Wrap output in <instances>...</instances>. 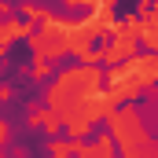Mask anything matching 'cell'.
Segmentation results:
<instances>
[{"instance_id":"3","label":"cell","mask_w":158,"mask_h":158,"mask_svg":"<svg viewBox=\"0 0 158 158\" xmlns=\"http://www.w3.org/2000/svg\"><path fill=\"white\" fill-rule=\"evenodd\" d=\"M140 15H143V33H140V40L147 44V55H158V4L155 7L143 4Z\"/></svg>"},{"instance_id":"2","label":"cell","mask_w":158,"mask_h":158,"mask_svg":"<svg viewBox=\"0 0 158 158\" xmlns=\"http://www.w3.org/2000/svg\"><path fill=\"white\" fill-rule=\"evenodd\" d=\"M40 30L33 22H26V19H7V22H0V52H7L15 40H33Z\"/></svg>"},{"instance_id":"5","label":"cell","mask_w":158,"mask_h":158,"mask_svg":"<svg viewBox=\"0 0 158 158\" xmlns=\"http://www.w3.org/2000/svg\"><path fill=\"white\" fill-rule=\"evenodd\" d=\"M30 77H33V81H48V77H52V59H33Z\"/></svg>"},{"instance_id":"1","label":"cell","mask_w":158,"mask_h":158,"mask_svg":"<svg viewBox=\"0 0 158 158\" xmlns=\"http://www.w3.org/2000/svg\"><path fill=\"white\" fill-rule=\"evenodd\" d=\"M99 92H103L99 66H74V70H63V74L52 77L48 92H44V107H52L55 114H66L70 107H77V103L99 96Z\"/></svg>"},{"instance_id":"4","label":"cell","mask_w":158,"mask_h":158,"mask_svg":"<svg viewBox=\"0 0 158 158\" xmlns=\"http://www.w3.org/2000/svg\"><path fill=\"white\" fill-rule=\"evenodd\" d=\"M44 147H48L52 158H77V151L85 147V143H77V140H59V136H55V140H48Z\"/></svg>"},{"instance_id":"6","label":"cell","mask_w":158,"mask_h":158,"mask_svg":"<svg viewBox=\"0 0 158 158\" xmlns=\"http://www.w3.org/2000/svg\"><path fill=\"white\" fill-rule=\"evenodd\" d=\"M11 158H26V155H22V151H19V155H11Z\"/></svg>"}]
</instances>
